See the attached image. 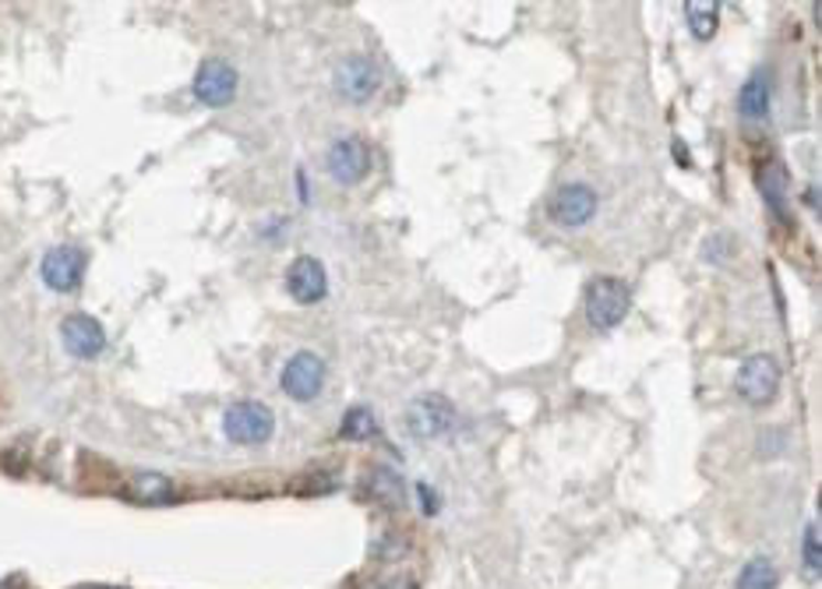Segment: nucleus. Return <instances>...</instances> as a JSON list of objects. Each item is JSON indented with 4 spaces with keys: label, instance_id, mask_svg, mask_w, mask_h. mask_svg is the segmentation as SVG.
<instances>
[{
    "label": "nucleus",
    "instance_id": "obj_21",
    "mask_svg": "<svg viewBox=\"0 0 822 589\" xmlns=\"http://www.w3.org/2000/svg\"><path fill=\"white\" fill-rule=\"evenodd\" d=\"M374 589H417V579H410V576H392V579H386V582H378Z\"/></svg>",
    "mask_w": 822,
    "mask_h": 589
},
{
    "label": "nucleus",
    "instance_id": "obj_22",
    "mask_svg": "<svg viewBox=\"0 0 822 589\" xmlns=\"http://www.w3.org/2000/svg\"><path fill=\"white\" fill-rule=\"evenodd\" d=\"M420 502H424L428 512H438V494H434L428 484H420Z\"/></svg>",
    "mask_w": 822,
    "mask_h": 589
},
{
    "label": "nucleus",
    "instance_id": "obj_4",
    "mask_svg": "<svg viewBox=\"0 0 822 589\" xmlns=\"http://www.w3.org/2000/svg\"><path fill=\"white\" fill-rule=\"evenodd\" d=\"M455 424V406L449 403L445 395L438 392H428V395H417L413 403L407 406V431L420 442H434L449 434Z\"/></svg>",
    "mask_w": 822,
    "mask_h": 589
},
{
    "label": "nucleus",
    "instance_id": "obj_18",
    "mask_svg": "<svg viewBox=\"0 0 822 589\" xmlns=\"http://www.w3.org/2000/svg\"><path fill=\"white\" fill-rule=\"evenodd\" d=\"M780 586V572L770 558H752L744 561V568L734 579V589H777Z\"/></svg>",
    "mask_w": 822,
    "mask_h": 589
},
{
    "label": "nucleus",
    "instance_id": "obj_20",
    "mask_svg": "<svg viewBox=\"0 0 822 589\" xmlns=\"http://www.w3.org/2000/svg\"><path fill=\"white\" fill-rule=\"evenodd\" d=\"M801 555H805V568L812 576H819L822 568V547H819V526H805V540H801Z\"/></svg>",
    "mask_w": 822,
    "mask_h": 589
},
{
    "label": "nucleus",
    "instance_id": "obj_10",
    "mask_svg": "<svg viewBox=\"0 0 822 589\" xmlns=\"http://www.w3.org/2000/svg\"><path fill=\"white\" fill-rule=\"evenodd\" d=\"M43 282L56 293H71L82 287L85 276V251L82 247H53V251L43 258Z\"/></svg>",
    "mask_w": 822,
    "mask_h": 589
},
{
    "label": "nucleus",
    "instance_id": "obj_7",
    "mask_svg": "<svg viewBox=\"0 0 822 589\" xmlns=\"http://www.w3.org/2000/svg\"><path fill=\"white\" fill-rule=\"evenodd\" d=\"M325 166H329V177L342 187H353L368 177L371 169V152L368 145L360 142L357 135H347V138H336L329 145V156H325Z\"/></svg>",
    "mask_w": 822,
    "mask_h": 589
},
{
    "label": "nucleus",
    "instance_id": "obj_3",
    "mask_svg": "<svg viewBox=\"0 0 822 589\" xmlns=\"http://www.w3.org/2000/svg\"><path fill=\"white\" fill-rule=\"evenodd\" d=\"M734 389L749 406H767L780 392V364L770 353H756L738 368Z\"/></svg>",
    "mask_w": 822,
    "mask_h": 589
},
{
    "label": "nucleus",
    "instance_id": "obj_9",
    "mask_svg": "<svg viewBox=\"0 0 822 589\" xmlns=\"http://www.w3.org/2000/svg\"><path fill=\"white\" fill-rule=\"evenodd\" d=\"M234 96H237L234 64L219 61V56L202 61V68L195 74V100H202L205 106H226V103H234Z\"/></svg>",
    "mask_w": 822,
    "mask_h": 589
},
{
    "label": "nucleus",
    "instance_id": "obj_5",
    "mask_svg": "<svg viewBox=\"0 0 822 589\" xmlns=\"http://www.w3.org/2000/svg\"><path fill=\"white\" fill-rule=\"evenodd\" d=\"M600 208V198L589 184H565L554 192V198L547 202V216L554 226H562V230H579L589 219L597 216Z\"/></svg>",
    "mask_w": 822,
    "mask_h": 589
},
{
    "label": "nucleus",
    "instance_id": "obj_11",
    "mask_svg": "<svg viewBox=\"0 0 822 589\" xmlns=\"http://www.w3.org/2000/svg\"><path fill=\"white\" fill-rule=\"evenodd\" d=\"M61 343L74 360H95L106 350V332L92 314H68L61 326Z\"/></svg>",
    "mask_w": 822,
    "mask_h": 589
},
{
    "label": "nucleus",
    "instance_id": "obj_23",
    "mask_svg": "<svg viewBox=\"0 0 822 589\" xmlns=\"http://www.w3.org/2000/svg\"><path fill=\"white\" fill-rule=\"evenodd\" d=\"M79 589H124V586H100V582H92V586H79Z\"/></svg>",
    "mask_w": 822,
    "mask_h": 589
},
{
    "label": "nucleus",
    "instance_id": "obj_16",
    "mask_svg": "<svg viewBox=\"0 0 822 589\" xmlns=\"http://www.w3.org/2000/svg\"><path fill=\"white\" fill-rule=\"evenodd\" d=\"M685 25L696 40H713L720 25V4L717 0H688L685 4Z\"/></svg>",
    "mask_w": 822,
    "mask_h": 589
},
{
    "label": "nucleus",
    "instance_id": "obj_19",
    "mask_svg": "<svg viewBox=\"0 0 822 589\" xmlns=\"http://www.w3.org/2000/svg\"><path fill=\"white\" fill-rule=\"evenodd\" d=\"M339 434H342V438H350V442H368V438H374V434H378L374 413H371L368 406H353V410L347 413V421H342Z\"/></svg>",
    "mask_w": 822,
    "mask_h": 589
},
{
    "label": "nucleus",
    "instance_id": "obj_1",
    "mask_svg": "<svg viewBox=\"0 0 822 589\" xmlns=\"http://www.w3.org/2000/svg\"><path fill=\"white\" fill-rule=\"evenodd\" d=\"M633 308V290L618 276H597L586 287V318L597 332L618 329Z\"/></svg>",
    "mask_w": 822,
    "mask_h": 589
},
{
    "label": "nucleus",
    "instance_id": "obj_14",
    "mask_svg": "<svg viewBox=\"0 0 822 589\" xmlns=\"http://www.w3.org/2000/svg\"><path fill=\"white\" fill-rule=\"evenodd\" d=\"M124 494L138 505H166L174 498V484H169V477H163V473L145 469V473H131Z\"/></svg>",
    "mask_w": 822,
    "mask_h": 589
},
{
    "label": "nucleus",
    "instance_id": "obj_15",
    "mask_svg": "<svg viewBox=\"0 0 822 589\" xmlns=\"http://www.w3.org/2000/svg\"><path fill=\"white\" fill-rule=\"evenodd\" d=\"M767 110H770V79L762 71H756L752 79L738 89V113L744 121H759V117H767Z\"/></svg>",
    "mask_w": 822,
    "mask_h": 589
},
{
    "label": "nucleus",
    "instance_id": "obj_8",
    "mask_svg": "<svg viewBox=\"0 0 822 589\" xmlns=\"http://www.w3.org/2000/svg\"><path fill=\"white\" fill-rule=\"evenodd\" d=\"M336 89L347 96L350 103H368L374 100V92L381 89V71L371 56L353 53L336 68Z\"/></svg>",
    "mask_w": 822,
    "mask_h": 589
},
{
    "label": "nucleus",
    "instance_id": "obj_6",
    "mask_svg": "<svg viewBox=\"0 0 822 589\" xmlns=\"http://www.w3.org/2000/svg\"><path fill=\"white\" fill-rule=\"evenodd\" d=\"M325 360L318 356V353H294L290 356V364L282 368V374H279V385H282V392L290 395V399H297V403H311V399H318V392L325 389Z\"/></svg>",
    "mask_w": 822,
    "mask_h": 589
},
{
    "label": "nucleus",
    "instance_id": "obj_17",
    "mask_svg": "<svg viewBox=\"0 0 822 589\" xmlns=\"http://www.w3.org/2000/svg\"><path fill=\"white\" fill-rule=\"evenodd\" d=\"M368 498L378 502L381 508H399L407 498L403 480H399L392 469H374L368 477Z\"/></svg>",
    "mask_w": 822,
    "mask_h": 589
},
{
    "label": "nucleus",
    "instance_id": "obj_13",
    "mask_svg": "<svg viewBox=\"0 0 822 589\" xmlns=\"http://www.w3.org/2000/svg\"><path fill=\"white\" fill-rule=\"evenodd\" d=\"M756 187L762 202H767V208L783 219V213H788V198H791V177H788V166H783L780 159H770L767 166H759L756 174Z\"/></svg>",
    "mask_w": 822,
    "mask_h": 589
},
{
    "label": "nucleus",
    "instance_id": "obj_12",
    "mask_svg": "<svg viewBox=\"0 0 822 589\" xmlns=\"http://www.w3.org/2000/svg\"><path fill=\"white\" fill-rule=\"evenodd\" d=\"M286 290L297 303H318L329 293V276H325V265L311 255H300L290 269H286Z\"/></svg>",
    "mask_w": 822,
    "mask_h": 589
},
{
    "label": "nucleus",
    "instance_id": "obj_2",
    "mask_svg": "<svg viewBox=\"0 0 822 589\" xmlns=\"http://www.w3.org/2000/svg\"><path fill=\"white\" fill-rule=\"evenodd\" d=\"M223 431L237 445H265L276 434V416L265 403H234L223 413Z\"/></svg>",
    "mask_w": 822,
    "mask_h": 589
}]
</instances>
